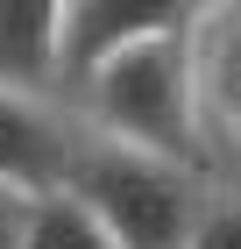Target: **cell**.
Masks as SVG:
<instances>
[{"label": "cell", "mask_w": 241, "mask_h": 249, "mask_svg": "<svg viewBox=\"0 0 241 249\" xmlns=\"http://www.w3.org/2000/svg\"><path fill=\"white\" fill-rule=\"evenodd\" d=\"M185 249H241V199L206 192V207H199V221H192V242Z\"/></svg>", "instance_id": "obj_8"}, {"label": "cell", "mask_w": 241, "mask_h": 249, "mask_svg": "<svg viewBox=\"0 0 241 249\" xmlns=\"http://www.w3.org/2000/svg\"><path fill=\"white\" fill-rule=\"evenodd\" d=\"M21 249H113V235L78 207L71 192H50V199H36V213H29V242Z\"/></svg>", "instance_id": "obj_7"}, {"label": "cell", "mask_w": 241, "mask_h": 249, "mask_svg": "<svg viewBox=\"0 0 241 249\" xmlns=\"http://www.w3.org/2000/svg\"><path fill=\"white\" fill-rule=\"evenodd\" d=\"M64 192L113 235V249H185L192 221L206 207V178L199 171L142 157V150H121V142H99L85 128H78Z\"/></svg>", "instance_id": "obj_2"}, {"label": "cell", "mask_w": 241, "mask_h": 249, "mask_svg": "<svg viewBox=\"0 0 241 249\" xmlns=\"http://www.w3.org/2000/svg\"><path fill=\"white\" fill-rule=\"evenodd\" d=\"M57 21L64 0H0V93L57 100Z\"/></svg>", "instance_id": "obj_6"}, {"label": "cell", "mask_w": 241, "mask_h": 249, "mask_svg": "<svg viewBox=\"0 0 241 249\" xmlns=\"http://www.w3.org/2000/svg\"><path fill=\"white\" fill-rule=\"evenodd\" d=\"M192 78H199V178L241 199V0L192 7Z\"/></svg>", "instance_id": "obj_3"}, {"label": "cell", "mask_w": 241, "mask_h": 249, "mask_svg": "<svg viewBox=\"0 0 241 249\" xmlns=\"http://www.w3.org/2000/svg\"><path fill=\"white\" fill-rule=\"evenodd\" d=\"M192 0H64L57 21V107H71L93 86L99 64H113L128 43L156 36L170 21H185Z\"/></svg>", "instance_id": "obj_4"}, {"label": "cell", "mask_w": 241, "mask_h": 249, "mask_svg": "<svg viewBox=\"0 0 241 249\" xmlns=\"http://www.w3.org/2000/svg\"><path fill=\"white\" fill-rule=\"evenodd\" d=\"M71 150H78V114L57 100H21L0 93V185L50 199L71 178Z\"/></svg>", "instance_id": "obj_5"}, {"label": "cell", "mask_w": 241, "mask_h": 249, "mask_svg": "<svg viewBox=\"0 0 241 249\" xmlns=\"http://www.w3.org/2000/svg\"><path fill=\"white\" fill-rule=\"evenodd\" d=\"M29 213H36V199L15 185H0V249H21L29 242Z\"/></svg>", "instance_id": "obj_9"}, {"label": "cell", "mask_w": 241, "mask_h": 249, "mask_svg": "<svg viewBox=\"0 0 241 249\" xmlns=\"http://www.w3.org/2000/svg\"><path fill=\"white\" fill-rule=\"evenodd\" d=\"M85 135L121 150L163 157L199 171V78H192V15L128 43L113 64H99L93 86L71 100Z\"/></svg>", "instance_id": "obj_1"}]
</instances>
